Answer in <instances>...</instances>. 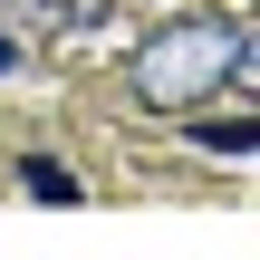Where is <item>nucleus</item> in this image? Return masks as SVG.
I'll list each match as a JSON object with an SVG mask.
<instances>
[{
    "label": "nucleus",
    "mask_w": 260,
    "mask_h": 260,
    "mask_svg": "<svg viewBox=\"0 0 260 260\" xmlns=\"http://www.w3.org/2000/svg\"><path fill=\"white\" fill-rule=\"evenodd\" d=\"M125 87L154 106V116H193L232 87V19H174L154 29L135 58H125Z\"/></svg>",
    "instance_id": "1"
},
{
    "label": "nucleus",
    "mask_w": 260,
    "mask_h": 260,
    "mask_svg": "<svg viewBox=\"0 0 260 260\" xmlns=\"http://www.w3.org/2000/svg\"><path fill=\"white\" fill-rule=\"evenodd\" d=\"M19 183H29L39 203H77V174H68V164H48V154H19Z\"/></svg>",
    "instance_id": "3"
},
{
    "label": "nucleus",
    "mask_w": 260,
    "mask_h": 260,
    "mask_svg": "<svg viewBox=\"0 0 260 260\" xmlns=\"http://www.w3.org/2000/svg\"><path fill=\"white\" fill-rule=\"evenodd\" d=\"M183 135L212 145V154H260V116H232V125L222 116H183Z\"/></svg>",
    "instance_id": "2"
},
{
    "label": "nucleus",
    "mask_w": 260,
    "mask_h": 260,
    "mask_svg": "<svg viewBox=\"0 0 260 260\" xmlns=\"http://www.w3.org/2000/svg\"><path fill=\"white\" fill-rule=\"evenodd\" d=\"M29 10H39L48 29H96V19H106L116 0H29Z\"/></svg>",
    "instance_id": "5"
},
{
    "label": "nucleus",
    "mask_w": 260,
    "mask_h": 260,
    "mask_svg": "<svg viewBox=\"0 0 260 260\" xmlns=\"http://www.w3.org/2000/svg\"><path fill=\"white\" fill-rule=\"evenodd\" d=\"M232 87L260 96V19H232Z\"/></svg>",
    "instance_id": "4"
},
{
    "label": "nucleus",
    "mask_w": 260,
    "mask_h": 260,
    "mask_svg": "<svg viewBox=\"0 0 260 260\" xmlns=\"http://www.w3.org/2000/svg\"><path fill=\"white\" fill-rule=\"evenodd\" d=\"M19 68H29V48H19V39L0 29V77H19Z\"/></svg>",
    "instance_id": "6"
}]
</instances>
